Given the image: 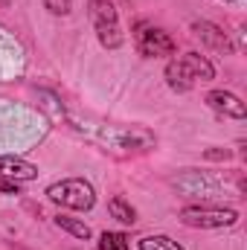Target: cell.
Masks as SVG:
<instances>
[{
	"instance_id": "cell-1",
	"label": "cell",
	"mask_w": 247,
	"mask_h": 250,
	"mask_svg": "<svg viewBox=\"0 0 247 250\" xmlns=\"http://www.w3.org/2000/svg\"><path fill=\"white\" fill-rule=\"evenodd\" d=\"M163 76H166V84L175 93H186L198 82H212L215 79V67L201 53H184V56H178V59H172L166 64Z\"/></svg>"
},
{
	"instance_id": "cell-2",
	"label": "cell",
	"mask_w": 247,
	"mask_h": 250,
	"mask_svg": "<svg viewBox=\"0 0 247 250\" xmlns=\"http://www.w3.org/2000/svg\"><path fill=\"white\" fill-rule=\"evenodd\" d=\"M87 18H90V26L99 38V44L105 50H120L125 41L123 26H120V15L114 9L111 0H90L87 3Z\"/></svg>"
},
{
	"instance_id": "cell-3",
	"label": "cell",
	"mask_w": 247,
	"mask_h": 250,
	"mask_svg": "<svg viewBox=\"0 0 247 250\" xmlns=\"http://www.w3.org/2000/svg\"><path fill=\"white\" fill-rule=\"evenodd\" d=\"M47 198L53 204L64 207V209L87 212L96 204V189H93L90 181H84V178H64V181H56L53 187L47 189Z\"/></svg>"
},
{
	"instance_id": "cell-4",
	"label": "cell",
	"mask_w": 247,
	"mask_h": 250,
	"mask_svg": "<svg viewBox=\"0 0 247 250\" xmlns=\"http://www.w3.org/2000/svg\"><path fill=\"white\" fill-rule=\"evenodd\" d=\"M134 44L140 50V56L145 59H166L175 56V41L166 29L148 23V21H137L134 23Z\"/></svg>"
},
{
	"instance_id": "cell-5",
	"label": "cell",
	"mask_w": 247,
	"mask_h": 250,
	"mask_svg": "<svg viewBox=\"0 0 247 250\" xmlns=\"http://www.w3.org/2000/svg\"><path fill=\"white\" fill-rule=\"evenodd\" d=\"M181 221L186 227L195 230H221V227H233L239 221V212L230 207H184L181 209Z\"/></svg>"
},
{
	"instance_id": "cell-6",
	"label": "cell",
	"mask_w": 247,
	"mask_h": 250,
	"mask_svg": "<svg viewBox=\"0 0 247 250\" xmlns=\"http://www.w3.org/2000/svg\"><path fill=\"white\" fill-rule=\"evenodd\" d=\"M206 105L215 114H221V117H233V120H245L247 117L245 102L236 93H230V90H209L206 93Z\"/></svg>"
},
{
	"instance_id": "cell-7",
	"label": "cell",
	"mask_w": 247,
	"mask_h": 250,
	"mask_svg": "<svg viewBox=\"0 0 247 250\" xmlns=\"http://www.w3.org/2000/svg\"><path fill=\"white\" fill-rule=\"evenodd\" d=\"M192 32H195V38H198L201 44H206V47L215 50V53H230V50H233L227 32H221V29H218L215 23H209V21H195V23H192Z\"/></svg>"
},
{
	"instance_id": "cell-8",
	"label": "cell",
	"mask_w": 247,
	"mask_h": 250,
	"mask_svg": "<svg viewBox=\"0 0 247 250\" xmlns=\"http://www.w3.org/2000/svg\"><path fill=\"white\" fill-rule=\"evenodd\" d=\"M0 175L15 181V184H26V181L38 178V166H32L21 157H0Z\"/></svg>"
},
{
	"instance_id": "cell-9",
	"label": "cell",
	"mask_w": 247,
	"mask_h": 250,
	"mask_svg": "<svg viewBox=\"0 0 247 250\" xmlns=\"http://www.w3.org/2000/svg\"><path fill=\"white\" fill-rule=\"evenodd\" d=\"M108 212H111L120 224H134V221H137V209H134L125 198H120V195L108 201Z\"/></svg>"
},
{
	"instance_id": "cell-10",
	"label": "cell",
	"mask_w": 247,
	"mask_h": 250,
	"mask_svg": "<svg viewBox=\"0 0 247 250\" xmlns=\"http://www.w3.org/2000/svg\"><path fill=\"white\" fill-rule=\"evenodd\" d=\"M56 224L62 227L64 233L76 236V239H90V227H87L84 221H79V218H70V215L59 212V215H56Z\"/></svg>"
},
{
	"instance_id": "cell-11",
	"label": "cell",
	"mask_w": 247,
	"mask_h": 250,
	"mask_svg": "<svg viewBox=\"0 0 247 250\" xmlns=\"http://www.w3.org/2000/svg\"><path fill=\"white\" fill-rule=\"evenodd\" d=\"M140 250H184V245H178L172 236L157 233V236H145V239H140Z\"/></svg>"
},
{
	"instance_id": "cell-12",
	"label": "cell",
	"mask_w": 247,
	"mask_h": 250,
	"mask_svg": "<svg viewBox=\"0 0 247 250\" xmlns=\"http://www.w3.org/2000/svg\"><path fill=\"white\" fill-rule=\"evenodd\" d=\"M99 250H131V239L125 233H117V230H105L99 236Z\"/></svg>"
},
{
	"instance_id": "cell-13",
	"label": "cell",
	"mask_w": 247,
	"mask_h": 250,
	"mask_svg": "<svg viewBox=\"0 0 247 250\" xmlns=\"http://www.w3.org/2000/svg\"><path fill=\"white\" fill-rule=\"evenodd\" d=\"M44 6H47V12H50V15L64 18V15H70V9H73V0H44Z\"/></svg>"
},
{
	"instance_id": "cell-14",
	"label": "cell",
	"mask_w": 247,
	"mask_h": 250,
	"mask_svg": "<svg viewBox=\"0 0 247 250\" xmlns=\"http://www.w3.org/2000/svg\"><path fill=\"white\" fill-rule=\"evenodd\" d=\"M0 192H6V195H18V184L0 175Z\"/></svg>"
},
{
	"instance_id": "cell-15",
	"label": "cell",
	"mask_w": 247,
	"mask_h": 250,
	"mask_svg": "<svg viewBox=\"0 0 247 250\" xmlns=\"http://www.w3.org/2000/svg\"><path fill=\"white\" fill-rule=\"evenodd\" d=\"M9 3H12V0H0V6H9Z\"/></svg>"
}]
</instances>
